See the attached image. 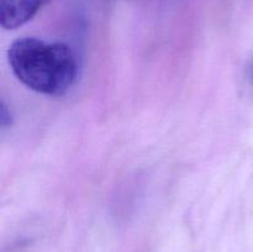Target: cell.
I'll return each mask as SVG.
<instances>
[{
	"label": "cell",
	"instance_id": "cell-2",
	"mask_svg": "<svg viewBox=\"0 0 253 252\" xmlns=\"http://www.w3.org/2000/svg\"><path fill=\"white\" fill-rule=\"evenodd\" d=\"M49 0H0V24L15 30L29 22Z\"/></svg>",
	"mask_w": 253,
	"mask_h": 252
},
{
	"label": "cell",
	"instance_id": "cell-3",
	"mask_svg": "<svg viewBox=\"0 0 253 252\" xmlns=\"http://www.w3.org/2000/svg\"><path fill=\"white\" fill-rule=\"evenodd\" d=\"M12 123V116L10 110L7 109V106L5 105L4 101H1L0 104V125H1V128L9 127Z\"/></svg>",
	"mask_w": 253,
	"mask_h": 252
},
{
	"label": "cell",
	"instance_id": "cell-1",
	"mask_svg": "<svg viewBox=\"0 0 253 252\" xmlns=\"http://www.w3.org/2000/svg\"><path fill=\"white\" fill-rule=\"evenodd\" d=\"M7 59L16 78L36 93L62 95L76 81V57L64 43L24 37L12 42Z\"/></svg>",
	"mask_w": 253,
	"mask_h": 252
}]
</instances>
